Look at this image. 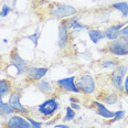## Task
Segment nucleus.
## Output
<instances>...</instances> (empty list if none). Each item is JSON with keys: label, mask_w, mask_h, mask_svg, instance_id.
Listing matches in <instances>:
<instances>
[{"label": "nucleus", "mask_w": 128, "mask_h": 128, "mask_svg": "<svg viewBox=\"0 0 128 128\" xmlns=\"http://www.w3.org/2000/svg\"><path fill=\"white\" fill-rule=\"evenodd\" d=\"M100 66L103 68H107V70H114L117 65H118V62L116 60H113V58H106V60H103L102 62L100 63Z\"/></svg>", "instance_id": "20"}, {"label": "nucleus", "mask_w": 128, "mask_h": 128, "mask_svg": "<svg viewBox=\"0 0 128 128\" xmlns=\"http://www.w3.org/2000/svg\"><path fill=\"white\" fill-rule=\"evenodd\" d=\"M92 106L94 107L96 114L100 115V117H103L104 119H112L114 117V115H115V112L109 110L103 103L98 102V100H94L92 102Z\"/></svg>", "instance_id": "13"}, {"label": "nucleus", "mask_w": 128, "mask_h": 128, "mask_svg": "<svg viewBox=\"0 0 128 128\" xmlns=\"http://www.w3.org/2000/svg\"><path fill=\"white\" fill-rule=\"evenodd\" d=\"M126 26V23L124 22H119L116 24L109 26L104 30V34H105V39L109 40V41H113V40H117L119 38V32L124 26Z\"/></svg>", "instance_id": "12"}, {"label": "nucleus", "mask_w": 128, "mask_h": 128, "mask_svg": "<svg viewBox=\"0 0 128 128\" xmlns=\"http://www.w3.org/2000/svg\"><path fill=\"white\" fill-rule=\"evenodd\" d=\"M86 28H87L86 26H85V24H82V23L78 21V22H76L75 24L73 26L72 30H73V31H74V30H83V29H86Z\"/></svg>", "instance_id": "27"}, {"label": "nucleus", "mask_w": 128, "mask_h": 128, "mask_svg": "<svg viewBox=\"0 0 128 128\" xmlns=\"http://www.w3.org/2000/svg\"><path fill=\"white\" fill-rule=\"evenodd\" d=\"M12 92L11 82L7 78H0V100L10 95Z\"/></svg>", "instance_id": "15"}, {"label": "nucleus", "mask_w": 128, "mask_h": 128, "mask_svg": "<svg viewBox=\"0 0 128 128\" xmlns=\"http://www.w3.org/2000/svg\"><path fill=\"white\" fill-rule=\"evenodd\" d=\"M103 100L108 105H114L119 100V94L117 93H109L103 97Z\"/></svg>", "instance_id": "19"}, {"label": "nucleus", "mask_w": 128, "mask_h": 128, "mask_svg": "<svg viewBox=\"0 0 128 128\" xmlns=\"http://www.w3.org/2000/svg\"><path fill=\"white\" fill-rule=\"evenodd\" d=\"M12 114H16V113L13 110V108L9 105V103H6L2 100H0V116L1 117L10 116Z\"/></svg>", "instance_id": "18"}, {"label": "nucleus", "mask_w": 128, "mask_h": 128, "mask_svg": "<svg viewBox=\"0 0 128 128\" xmlns=\"http://www.w3.org/2000/svg\"><path fill=\"white\" fill-rule=\"evenodd\" d=\"M26 118L29 120V122L31 124V126L32 128H42V122H38V120H36V119H33V118H31L30 116H26Z\"/></svg>", "instance_id": "26"}, {"label": "nucleus", "mask_w": 128, "mask_h": 128, "mask_svg": "<svg viewBox=\"0 0 128 128\" xmlns=\"http://www.w3.org/2000/svg\"><path fill=\"white\" fill-rule=\"evenodd\" d=\"M70 102L71 103H78L80 104V100L77 97H73V96H72V97H70Z\"/></svg>", "instance_id": "31"}, {"label": "nucleus", "mask_w": 128, "mask_h": 128, "mask_svg": "<svg viewBox=\"0 0 128 128\" xmlns=\"http://www.w3.org/2000/svg\"><path fill=\"white\" fill-rule=\"evenodd\" d=\"M9 60L10 62L6 64L4 66V70L7 68H16V75L17 76H21V75H24L26 68L29 66L28 61H26L24 58L20 55L19 51H18V48H13V49L10 51L9 53Z\"/></svg>", "instance_id": "2"}, {"label": "nucleus", "mask_w": 128, "mask_h": 128, "mask_svg": "<svg viewBox=\"0 0 128 128\" xmlns=\"http://www.w3.org/2000/svg\"><path fill=\"white\" fill-rule=\"evenodd\" d=\"M75 83H76V86L78 88L80 93H83L85 95L94 94L96 90L95 80L90 74H87V73L80 74L76 77Z\"/></svg>", "instance_id": "3"}, {"label": "nucleus", "mask_w": 128, "mask_h": 128, "mask_svg": "<svg viewBox=\"0 0 128 128\" xmlns=\"http://www.w3.org/2000/svg\"><path fill=\"white\" fill-rule=\"evenodd\" d=\"M58 46L61 50H65L70 44V30L66 29V26L60 22L58 24Z\"/></svg>", "instance_id": "11"}, {"label": "nucleus", "mask_w": 128, "mask_h": 128, "mask_svg": "<svg viewBox=\"0 0 128 128\" xmlns=\"http://www.w3.org/2000/svg\"><path fill=\"white\" fill-rule=\"evenodd\" d=\"M21 93L19 90H12L11 94L9 96V100H8V103L11 106L14 110L16 114H20V115H28L29 114V109L24 107V106L21 104Z\"/></svg>", "instance_id": "9"}, {"label": "nucleus", "mask_w": 128, "mask_h": 128, "mask_svg": "<svg viewBox=\"0 0 128 128\" xmlns=\"http://www.w3.org/2000/svg\"><path fill=\"white\" fill-rule=\"evenodd\" d=\"M106 52L114 56H127L128 55V42L120 39L109 41L106 45Z\"/></svg>", "instance_id": "6"}, {"label": "nucleus", "mask_w": 128, "mask_h": 128, "mask_svg": "<svg viewBox=\"0 0 128 128\" xmlns=\"http://www.w3.org/2000/svg\"><path fill=\"white\" fill-rule=\"evenodd\" d=\"M75 80H76V76H68V77H64V78H60L55 82L56 86L58 88L65 90V92H68V93H75V94H78L80 90L76 86V83H75Z\"/></svg>", "instance_id": "10"}, {"label": "nucleus", "mask_w": 128, "mask_h": 128, "mask_svg": "<svg viewBox=\"0 0 128 128\" xmlns=\"http://www.w3.org/2000/svg\"><path fill=\"white\" fill-rule=\"evenodd\" d=\"M124 93H126L128 95V73H127L126 78L124 80Z\"/></svg>", "instance_id": "28"}, {"label": "nucleus", "mask_w": 128, "mask_h": 128, "mask_svg": "<svg viewBox=\"0 0 128 128\" xmlns=\"http://www.w3.org/2000/svg\"><path fill=\"white\" fill-rule=\"evenodd\" d=\"M36 86L42 94H44L45 96H54V93H55V90L53 88V85L51 82H49L48 80H40L39 82L36 83Z\"/></svg>", "instance_id": "14"}, {"label": "nucleus", "mask_w": 128, "mask_h": 128, "mask_svg": "<svg viewBox=\"0 0 128 128\" xmlns=\"http://www.w3.org/2000/svg\"><path fill=\"white\" fill-rule=\"evenodd\" d=\"M127 65L125 64H118L115 68L109 74L110 83L114 88L118 92H124V77L127 74Z\"/></svg>", "instance_id": "4"}, {"label": "nucleus", "mask_w": 128, "mask_h": 128, "mask_svg": "<svg viewBox=\"0 0 128 128\" xmlns=\"http://www.w3.org/2000/svg\"><path fill=\"white\" fill-rule=\"evenodd\" d=\"M12 11V9L10 8L9 6H8L7 4H4V6H2V8H1V10H0V17L1 18H6L8 14H9L10 12Z\"/></svg>", "instance_id": "25"}, {"label": "nucleus", "mask_w": 128, "mask_h": 128, "mask_svg": "<svg viewBox=\"0 0 128 128\" xmlns=\"http://www.w3.org/2000/svg\"><path fill=\"white\" fill-rule=\"evenodd\" d=\"M54 128H71V127L65 124H56V125H54Z\"/></svg>", "instance_id": "30"}, {"label": "nucleus", "mask_w": 128, "mask_h": 128, "mask_svg": "<svg viewBox=\"0 0 128 128\" xmlns=\"http://www.w3.org/2000/svg\"><path fill=\"white\" fill-rule=\"evenodd\" d=\"M58 108H60V104H58L55 96L49 97L48 100H45L43 103H41L36 107L38 113L43 117H45V118H51V117H53L54 114L58 110Z\"/></svg>", "instance_id": "5"}, {"label": "nucleus", "mask_w": 128, "mask_h": 128, "mask_svg": "<svg viewBox=\"0 0 128 128\" xmlns=\"http://www.w3.org/2000/svg\"><path fill=\"white\" fill-rule=\"evenodd\" d=\"M75 116H76L75 110H74L71 106H68V107H65V115H64V117H63V122L73 120V119L75 118Z\"/></svg>", "instance_id": "21"}, {"label": "nucleus", "mask_w": 128, "mask_h": 128, "mask_svg": "<svg viewBox=\"0 0 128 128\" xmlns=\"http://www.w3.org/2000/svg\"><path fill=\"white\" fill-rule=\"evenodd\" d=\"M4 128H32V126L26 116L12 114L4 124Z\"/></svg>", "instance_id": "8"}, {"label": "nucleus", "mask_w": 128, "mask_h": 128, "mask_svg": "<svg viewBox=\"0 0 128 128\" xmlns=\"http://www.w3.org/2000/svg\"><path fill=\"white\" fill-rule=\"evenodd\" d=\"M49 68H41V66H28L24 73V77L26 82L30 83H36L48 74Z\"/></svg>", "instance_id": "7"}, {"label": "nucleus", "mask_w": 128, "mask_h": 128, "mask_svg": "<svg viewBox=\"0 0 128 128\" xmlns=\"http://www.w3.org/2000/svg\"><path fill=\"white\" fill-rule=\"evenodd\" d=\"M112 8L120 12L122 16L124 18L128 17V2H126V1L115 2V4H112Z\"/></svg>", "instance_id": "17"}, {"label": "nucleus", "mask_w": 128, "mask_h": 128, "mask_svg": "<svg viewBox=\"0 0 128 128\" xmlns=\"http://www.w3.org/2000/svg\"><path fill=\"white\" fill-rule=\"evenodd\" d=\"M118 39L122 40V41L128 42V24H126L120 30V32H119V38Z\"/></svg>", "instance_id": "24"}, {"label": "nucleus", "mask_w": 128, "mask_h": 128, "mask_svg": "<svg viewBox=\"0 0 128 128\" xmlns=\"http://www.w3.org/2000/svg\"><path fill=\"white\" fill-rule=\"evenodd\" d=\"M40 36H41V32H40L39 28H38V29H36V31H34V33H33V34H31V36H26V39H28V40H30V41H32V43H33L34 48H38Z\"/></svg>", "instance_id": "22"}, {"label": "nucleus", "mask_w": 128, "mask_h": 128, "mask_svg": "<svg viewBox=\"0 0 128 128\" xmlns=\"http://www.w3.org/2000/svg\"><path fill=\"white\" fill-rule=\"evenodd\" d=\"M126 116V112L125 110H117L115 112V115L112 118V122H119L122 119H124V117Z\"/></svg>", "instance_id": "23"}, {"label": "nucleus", "mask_w": 128, "mask_h": 128, "mask_svg": "<svg viewBox=\"0 0 128 128\" xmlns=\"http://www.w3.org/2000/svg\"><path fill=\"white\" fill-rule=\"evenodd\" d=\"M48 14L51 19L55 20H64L66 18L73 17L77 14V9L70 4H64L60 2H48Z\"/></svg>", "instance_id": "1"}, {"label": "nucleus", "mask_w": 128, "mask_h": 128, "mask_svg": "<svg viewBox=\"0 0 128 128\" xmlns=\"http://www.w3.org/2000/svg\"><path fill=\"white\" fill-rule=\"evenodd\" d=\"M1 61H2V55H0V63H1ZM1 65V64H0ZM0 74H1V68H0Z\"/></svg>", "instance_id": "32"}, {"label": "nucleus", "mask_w": 128, "mask_h": 128, "mask_svg": "<svg viewBox=\"0 0 128 128\" xmlns=\"http://www.w3.org/2000/svg\"><path fill=\"white\" fill-rule=\"evenodd\" d=\"M88 36H90V40L94 44H97L100 41L105 39L104 31L98 30V29H88Z\"/></svg>", "instance_id": "16"}, {"label": "nucleus", "mask_w": 128, "mask_h": 128, "mask_svg": "<svg viewBox=\"0 0 128 128\" xmlns=\"http://www.w3.org/2000/svg\"><path fill=\"white\" fill-rule=\"evenodd\" d=\"M71 107L74 109V110H78L81 109V106H80L78 103H71Z\"/></svg>", "instance_id": "29"}]
</instances>
